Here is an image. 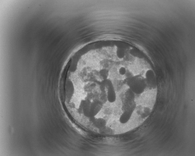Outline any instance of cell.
Here are the masks:
<instances>
[{"label":"cell","instance_id":"6da1fadb","mask_svg":"<svg viewBox=\"0 0 195 156\" xmlns=\"http://www.w3.org/2000/svg\"><path fill=\"white\" fill-rule=\"evenodd\" d=\"M127 83L130 90L134 93L137 94L143 93L147 85L145 78L139 76L130 77Z\"/></svg>","mask_w":195,"mask_h":156},{"label":"cell","instance_id":"7a4b0ae2","mask_svg":"<svg viewBox=\"0 0 195 156\" xmlns=\"http://www.w3.org/2000/svg\"><path fill=\"white\" fill-rule=\"evenodd\" d=\"M104 82L107 90V101L110 103H113L116 100V95L113 84L109 77L104 79Z\"/></svg>","mask_w":195,"mask_h":156},{"label":"cell","instance_id":"3957f363","mask_svg":"<svg viewBox=\"0 0 195 156\" xmlns=\"http://www.w3.org/2000/svg\"><path fill=\"white\" fill-rule=\"evenodd\" d=\"M103 106V103L98 100H94L91 102L89 118L95 117L101 111Z\"/></svg>","mask_w":195,"mask_h":156},{"label":"cell","instance_id":"277c9868","mask_svg":"<svg viewBox=\"0 0 195 156\" xmlns=\"http://www.w3.org/2000/svg\"><path fill=\"white\" fill-rule=\"evenodd\" d=\"M145 79L147 84H149L152 87L156 85V80L154 71L151 69L147 70L145 73Z\"/></svg>","mask_w":195,"mask_h":156},{"label":"cell","instance_id":"5b68a950","mask_svg":"<svg viewBox=\"0 0 195 156\" xmlns=\"http://www.w3.org/2000/svg\"><path fill=\"white\" fill-rule=\"evenodd\" d=\"M134 110L133 108H132L125 111L119 118L120 122L122 124H125L127 123L130 119Z\"/></svg>","mask_w":195,"mask_h":156},{"label":"cell","instance_id":"8992f818","mask_svg":"<svg viewBox=\"0 0 195 156\" xmlns=\"http://www.w3.org/2000/svg\"><path fill=\"white\" fill-rule=\"evenodd\" d=\"M89 119L93 123L94 125L99 129L103 128L106 125V121L105 119L102 118H96L94 117L89 118Z\"/></svg>","mask_w":195,"mask_h":156},{"label":"cell","instance_id":"52a82bcc","mask_svg":"<svg viewBox=\"0 0 195 156\" xmlns=\"http://www.w3.org/2000/svg\"><path fill=\"white\" fill-rule=\"evenodd\" d=\"M116 56L118 58H123L125 55V49L122 47H117L116 50Z\"/></svg>","mask_w":195,"mask_h":156},{"label":"cell","instance_id":"ba28073f","mask_svg":"<svg viewBox=\"0 0 195 156\" xmlns=\"http://www.w3.org/2000/svg\"><path fill=\"white\" fill-rule=\"evenodd\" d=\"M100 132L102 133L109 134L112 132L111 128L106 126L101 128L99 129Z\"/></svg>","mask_w":195,"mask_h":156},{"label":"cell","instance_id":"9c48e42d","mask_svg":"<svg viewBox=\"0 0 195 156\" xmlns=\"http://www.w3.org/2000/svg\"><path fill=\"white\" fill-rule=\"evenodd\" d=\"M126 68L124 67H120L118 69L119 73L122 76L125 75L126 73Z\"/></svg>","mask_w":195,"mask_h":156}]
</instances>
